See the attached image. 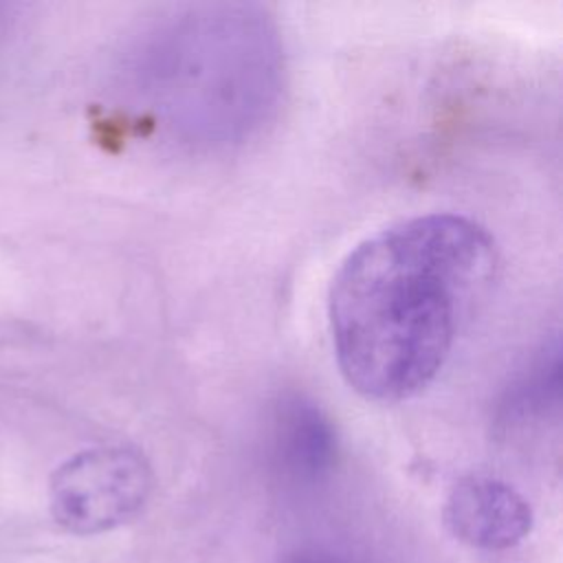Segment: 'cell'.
<instances>
[{
    "mask_svg": "<svg viewBox=\"0 0 563 563\" xmlns=\"http://www.w3.org/2000/svg\"><path fill=\"white\" fill-rule=\"evenodd\" d=\"M497 275L490 233L460 213H424L369 235L328 297L336 365L365 400L400 402L449 363Z\"/></svg>",
    "mask_w": 563,
    "mask_h": 563,
    "instance_id": "obj_1",
    "label": "cell"
},
{
    "mask_svg": "<svg viewBox=\"0 0 563 563\" xmlns=\"http://www.w3.org/2000/svg\"><path fill=\"white\" fill-rule=\"evenodd\" d=\"M444 523L473 548L506 550L528 537L532 510L510 484L488 475H464L446 495Z\"/></svg>",
    "mask_w": 563,
    "mask_h": 563,
    "instance_id": "obj_3",
    "label": "cell"
},
{
    "mask_svg": "<svg viewBox=\"0 0 563 563\" xmlns=\"http://www.w3.org/2000/svg\"><path fill=\"white\" fill-rule=\"evenodd\" d=\"M286 563H339V561H332L325 556H314V554H299V556L288 559Z\"/></svg>",
    "mask_w": 563,
    "mask_h": 563,
    "instance_id": "obj_5",
    "label": "cell"
},
{
    "mask_svg": "<svg viewBox=\"0 0 563 563\" xmlns=\"http://www.w3.org/2000/svg\"><path fill=\"white\" fill-rule=\"evenodd\" d=\"M152 488L154 473L139 449L123 444L84 449L53 471L51 515L73 534H99L134 519Z\"/></svg>",
    "mask_w": 563,
    "mask_h": 563,
    "instance_id": "obj_2",
    "label": "cell"
},
{
    "mask_svg": "<svg viewBox=\"0 0 563 563\" xmlns=\"http://www.w3.org/2000/svg\"><path fill=\"white\" fill-rule=\"evenodd\" d=\"M277 444L284 462L303 477L325 471L334 455V431L319 407L306 400H290L282 407Z\"/></svg>",
    "mask_w": 563,
    "mask_h": 563,
    "instance_id": "obj_4",
    "label": "cell"
}]
</instances>
